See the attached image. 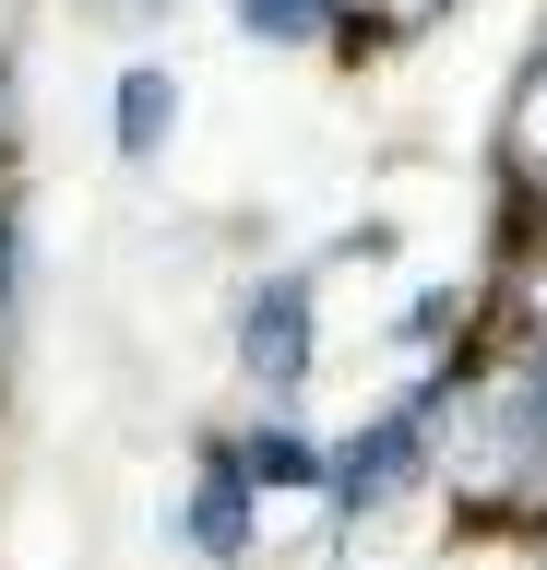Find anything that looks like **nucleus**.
Returning a JSON list of instances; mask_svg holds the SVG:
<instances>
[{
  "instance_id": "7",
  "label": "nucleus",
  "mask_w": 547,
  "mask_h": 570,
  "mask_svg": "<svg viewBox=\"0 0 547 570\" xmlns=\"http://www.w3.org/2000/svg\"><path fill=\"white\" fill-rule=\"evenodd\" d=\"M452 321H465V297H417V309H404V345H440Z\"/></svg>"
},
{
  "instance_id": "4",
  "label": "nucleus",
  "mask_w": 547,
  "mask_h": 570,
  "mask_svg": "<svg viewBox=\"0 0 547 570\" xmlns=\"http://www.w3.org/2000/svg\"><path fill=\"white\" fill-rule=\"evenodd\" d=\"M167 131H179V83L167 71H119V155H167Z\"/></svg>"
},
{
  "instance_id": "1",
  "label": "nucleus",
  "mask_w": 547,
  "mask_h": 570,
  "mask_svg": "<svg viewBox=\"0 0 547 570\" xmlns=\"http://www.w3.org/2000/svg\"><path fill=\"white\" fill-rule=\"evenodd\" d=\"M417 463H429V404H393V416L369 428V440H345L322 475H333V499H345V511H381Z\"/></svg>"
},
{
  "instance_id": "6",
  "label": "nucleus",
  "mask_w": 547,
  "mask_h": 570,
  "mask_svg": "<svg viewBox=\"0 0 547 570\" xmlns=\"http://www.w3.org/2000/svg\"><path fill=\"white\" fill-rule=\"evenodd\" d=\"M251 475H262V488H322V452H310L297 428H262V440H251Z\"/></svg>"
},
{
  "instance_id": "2",
  "label": "nucleus",
  "mask_w": 547,
  "mask_h": 570,
  "mask_svg": "<svg viewBox=\"0 0 547 570\" xmlns=\"http://www.w3.org/2000/svg\"><path fill=\"white\" fill-rule=\"evenodd\" d=\"M238 356H251V381L262 392H297V368H310V285L274 274L251 297V321H238Z\"/></svg>"
},
{
  "instance_id": "3",
  "label": "nucleus",
  "mask_w": 547,
  "mask_h": 570,
  "mask_svg": "<svg viewBox=\"0 0 547 570\" xmlns=\"http://www.w3.org/2000/svg\"><path fill=\"white\" fill-rule=\"evenodd\" d=\"M191 547H203V559H238V547H251V463H215V475H203Z\"/></svg>"
},
{
  "instance_id": "5",
  "label": "nucleus",
  "mask_w": 547,
  "mask_h": 570,
  "mask_svg": "<svg viewBox=\"0 0 547 570\" xmlns=\"http://www.w3.org/2000/svg\"><path fill=\"white\" fill-rule=\"evenodd\" d=\"M322 24H333V0H238V36H262V48H297Z\"/></svg>"
}]
</instances>
